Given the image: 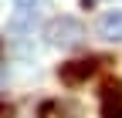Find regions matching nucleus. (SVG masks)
Returning <instances> with one entry per match:
<instances>
[{"mask_svg": "<svg viewBox=\"0 0 122 118\" xmlns=\"http://www.w3.org/2000/svg\"><path fill=\"white\" fill-rule=\"evenodd\" d=\"M85 24L78 17H68V14H61V17L48 20L44 24V41L51 44V47H61V51H68V47H78V44H85Z\"/></svg>", "mask_w": 122, "mask_h": 118, "instance_id": "obj_1", "label": "nucleus"}, {"mask_svg": "<svg viewBox=\"0 0 122 118\" xmlns=\"http://www.w3.org/2000/svg\"><path fill=\"white\" fill-rule=\"evenodd\" d=\"M95 71H98V61H95V57H81V61L61 64V68H58V78H61V84L78 88V84H85L92 74H95Z\"/></svg>", "mask_w": 122, "mask_h": 118, "instance_id": "obj_2", "label": "nucleus"}, {"mask_svg": "<svg viewBox=\"0 0 122 118\" xmlns=\"http://www.w3.org/2000/svg\"><path fill=\"white\" fill-rule=\"evenodd\" d=\"M102 118H122V84L119 81L102 84Z\"/></svg>", "mask_w": 122, "mask_h": 118, "instance_id": "obj_3", "label": "nucleus"}, {"mask_svg": "<svg viewBox=\"0 0 122 118\" xmlns=\"http://www.w3.org/2000/svg\"><path fill=\"white\" fill-rule=\"evenodd\" d=\"M95 31H98L102 41L119 44L122 41V10H105L102 17H98V24H95Z\"/></svg>", "mask_w": 122, "mask_h": 118, "instance_id": "obj_4", "label": "nucleus"}, {"mask_svg": "<svg viewBox=\"0 0 122 118\" xmlns=\"http://www.w3.org/2000/svg\"><path fill=\"white\" fill-rule=\"evenodd\" d=\"M34 24H37V14L30 10V7H20V14H14L7 27H10L14 34H27V31H34Z\"/></svg>", "mask_w": 122, "mask_h": 118, "instance_id": "obj_5", "label": "nucleus"}, {"mask_svg": "<svg viewBox=\"0 0 122 118\" xmlns=\"http://www.w3.org/2000/svg\"><path fill=\"white\" fill-rule=\"evenodd\" d=\"M14 4H17V7H30V10H34V7L41 4V0H14Z\"/></svg>", "mask_w": 122, "mask_h": 118, "instance_id": "obj_6", "label": "nucleus"}, {"mask_svg": "<svg viewBox=\"0 0 122 118\" xmlns=\"http://www.w3.org/2000/svg\"><path fill=\"white\" fill-rule=\"evenodd\" d=\"M14 111H10V105H4V101H0V118H10Z\"/></svg>", "mask_w": 122, "mask_h": 118, "instance_id": "obj_7", "label": "nucleus"}]
</instances>
